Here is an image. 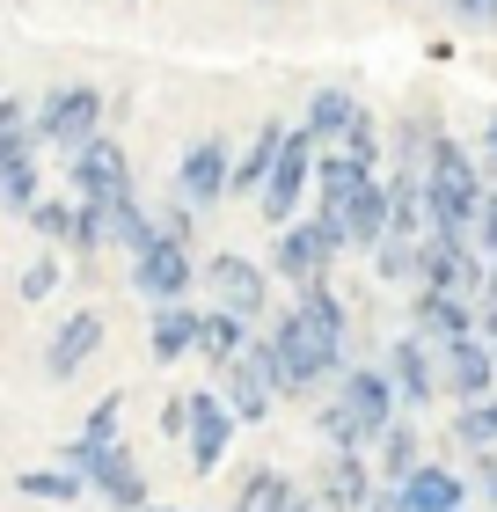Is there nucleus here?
<instances>
[{"mask_svg":"<svg viewBox=\"0 0 497 512\" xmlns=\"http://www.w3.org/2000/svg\"><path fill=\"white\" fill-rule=\"evenodd\" d=\"M249 359L264 366L278 403H322V395L337 388V374L359 359L351 352V308H344L337 278L293 286V300L278 308V322L249 337Z\"/></svg>","mask_w":497,"mask_h":512,"instance_id":"1","label":"nucleus"},{"mask_svg":"<svg viewBox=\"0 0 497 512\" xmlns=\"http://www.w3.org/2000/svg\"><path fill=\"white\" fill-rule=\"evenodd\" d=\"M417 176H424V235H439V242H468V227H476L483 198H490L476 147L439 125V139H432V154H424V169H417Z\"/></svg>","mask_w":497,"mask_h":512,"instance_id":"2","label":"nucleus"},{"mask_svg":"<svg viewBox=\"0 0 497 512\" xmlns=\"http://www.w3.org/2000/svg\"><path fill=\"white\" fill-rule=\"evenodd\" d=\"M337 256H344V220L329 213V205H315L307 220L278 227V242H271V278H278V286H315V278L337 271Z\"/></svg>","mask_w":497,"mask_h":512,"instance_id":"3","label":"nucleus"},{"mask_svg":"<svg viewBox=\"0 0 497 512\" xmlns=\"http://www.w3.org/2000/svg\"><path fill=\"white\" fill-rule=\"evenodd\" d=\"M198 286L212 293V308L242 315L249 330H264L271 308H278V278H271V264H256V256H242V249L205 256V264H198Z\"/></svg>","mask_w":497,"mask_h":512,"instance_id":"4","label":"nucleus"},{"mask_svg":"<svg viewBox=\"0 0 497 512\" xmlns=\"http://www.w3.org/2000/svg\"><path fill=\"white\" fill-rule=\"evenodd\" d=\"M30 132H37V147H59V154L88 147V139L103 132V88H96V81H59V88H44V96L30 103Z\"/></svg>","mask_w":497,"mask_h":512,"instance_id":"5","label":"nucleus"},{"mask_svg":"<svg viewBox=\"0 0 497 512\" xmlns=\"http://www.w3.org/2000/svg\"><path fill=\"white\" fill-rule=\"evenodd\" d=\"M381 374L395 388V403L402 417H424V410H439L446 403V381H439V344H424L417 330H402L388 352H381Z\"/></svg>","mask_w":497,"mask_h":512,"instance_id":"6","label":"nucleus"},{"mask_svg":"<svg viewBox=\"0 0 497 512\" xmlns=\"http://www.w3.org/2000/svg\"><path fill=\"white\" fill-rule=\"evenodd\" d=\"M59 461H66V469H74V476L88 483V498H103L110 512H139V505L154 498V491H147V469L132 461V447H125V439H117V447H96V454H74V447H66Z\"/></svg>","mask_w":497,"mask_h":512,"instance_id":"7","label":"nucleus"},{"mask_svg":"<svg viewBox=\"0 0 497 512\" xmlns=\"http://www.w3.org/2000/svg\"><path fill=\"white\" fill-rule=\"evenodd\" d=\"M300 198H315V139L293 125L286 147H278V161H271V176H264V191H256V213H264L271 227H293Z\"/></svg>","mask_w":497,"mask_h":512,"instance_id":"8","label":"nucleus"},{"mask_svg":"<svg viewBox=\"0 0 497 512\" xmlns=\"http://www.w3.org/2000/svg\"><path fill=\"white\" fill-rule=\"evenodd\" d=\"M66 191H74L81 205H117V198H132L139 183H132V154L117 147L110 132H96L88 147L66 154Z\"/></svg>","mask_w":497,"mask_h":512,"instance_id":"9","label":"nucleus"},{"mask_svg":"<svg viewBox=\"0 0 497 512\" xmlns=\"http://www.w3.org/2000/svg\"><path fill=\"white\" fill-rule=\"evenodd\" d=\"M125 264H132V293L147 300V308L191 300V286H198V256L183 249V242H169V235H154L139 256H125Z\"/></svg>","mask_w":497,"mask_h":512,"instance_id":"10","label":"nucleus"},{"mask_svg":"<svg viewBox=\"0 0 497 512\" xmlns=\"http://www.w3.org/2000/svg\"><path fill=\"white\" fill-rule=\"evenodd\" d=\"M227 183H234V147L220 132H198L191 147H183V161H176V198L212 213V205H227Z\"/></svg>","mask_w":497,"mask_h":512,"instance_id":"11","label":"nucleus"},{"mask_svg":"<svg viewBox=\"0 0 497 512\" xmlns=\"http://www.w3.org/2000/svg\"><path fill=\"white\" fill-rule=\"evenodd\" d=\"M483 278H490V256L476 242H439V235H424V256H417V286H432V293H454V300H476L483 293Z\"/></svg>","mask_w":497,"mask_h":512,"instance_id":"12","label":"nucleus"},{"mask_svg":"<svg viewBox=\"0 0 497 512\" xmlns=\"http://www.w3.org/2000/svg\"><path fill=\"white\" fill-rule=\"evenodd\" d=\"M234 425H242V417L220 403V388H191V432H183V454H191L198 476H220V461L234 447Z\"/></svg>","mask_w":497,"mask_h":512,"instance_id":"13","label":"nucleus"},{"mask_svg":"<svg viewBox=\"0 0 497 512\" xmlns=\"http://www.w3.org/2000/svg\"><path fill=\"white\" fill-rule=\"evenodd\" d=\"M329 395H337V403H344L351 417H359V425H366L373 439H381V432L395 425V417H402L395 388H388V374H381V359H351L344 374H337V388H329Z\"/></svg>","mask_w":497,"mask_h":512,"instance_id":"14","label":"nucleus"},{"mask_svg":"<svg viewBox=\"0 0 497 512\" xmlns=\"http://www.w3.org/2000/svg\"><path fill=\"white\" fill-rule=\"evenodd\" d=\"M373 454H337V447H322V461H315V505L322 512H366V498H373Z\"/></svg>","mask_w":497,"mask_h":512,"instance_id":"15","label":"nucleus"},{"mask_svg":"<svg viewBox=\"0 0 497 512\" xmlns=\"http://www.w3.org/2000/svg\"><path fill=\"white\" fill-rule=\"evenodd\" d=\"M103 337H110V322L96 308H74L52 337H44V381H74L88 359H103Z\"/></svg>","mask_w":497,"mask_h":512,"instance_id":"16","label":"nucleus"},{"mask_svg":"<svg viewBox=\"0 0 497 512\" xmlns=\"http://www.w3.org/2000/svg\"><path fill=\"white\" fill-rule=\"evenodd\" d=\"M439 381H446V403H476V395H490L497 388V344L490 337L439 344Z\"/></svg>","mask_w":497,"mask_h":512,"instance_id":"17","label":"nucleus"},{"mask_svg":"<svg viewBox=\"0 0 497 512\" xmlns=\"http://www.w3.org/2000/svg\"><path fill=\"white\" fill-rule=\"evenodd\" d=\"M402 491V512H468V469H454V461H432L424 454V469L410 483H395Z\"/></svg>","mask_w":497,"mask_h":512,"instance_id":"18","label":"nucleus"},{"mask_svg":"<svg viewBox=\"0 0 497 512\" xmlns=\"http://www.w3.org/2000/svg\"><path fill=\"white\" fill-rule=\"evenodd\" d=\"M410 330L424 344H461V337H476V300H454V293L417 286L410 293Z\"/></svg>","mask_w":497,"mask_h":512,"instance_id":"19","label":"nucleus"},{"mask_svg":"<svg viewBox=\"0 0 497 512\" xmlns=\"http://www.w3.org/2000/svg\"><path fill=\"white\" fill-rule=\"evenodd\" d=\"M212 388H220V403L242 417V425H271V417H278V388L264 381V366H256L249 352L234 366H220V381H212Z\"/></svg>","mask_w":497,"mask_h":512,"instance_id":"20","label":"nucleus"},{"mask_svg":"<svg viewBox=\"0 0 497 512\" xmlns=\"http://www.w3.org/2000/svg\"><path fill=\"white\" fill-rule=\"evenodd\" d=\"M337 220H344V249H381L388 242V176H366L359 191H351L337 205Z\"/></svg>","mask_w":497,"mask_h":512,"instance_id":"21","label":"nucleus"},{"mask_svg":"<svg viewBox=\"0 0 497 512\" xmlns=\"http://www.w3.org/2000/svg\"><path fill=\"white\" fill-rule=\"evenodd\" d=\"M147 352H154V366L198 359V300H169V308H154V322H147Z\"/></svg>","mask_w":497,"mask_h":512,"instance_id":"22","label":"nucleus"},{"mask_svg":"<svg viewBox=\"0 0 497 512\" xmlns=\"http://www.w3.org/2000/svg\"><path fill=\"white\" fill-rule=\"evenodd\" d=\"M359 110H366V103L351 96V88H315V96H307V110H300V132L315 139V147H337Z\"/></svg>","mask_w":497,"mask_h":512,"instance_id":"23","label":"nucleus"},{"mask_svg":"<svg viewBox=\"0 0 497 512\" xmlns=\"http://www.w3.org/2000/svg\"><path fill=\"white\" fill-rule=\"evenodd\" d=\"M249 337H256V330H249L242 315H227V308H198V359L212 366V374L242 359V352H249Z\"/></svg>","mask_w":497,"mask_h":512,"instance_id":"24","label":"nucleus"},{"mask_svg":"<svg viewBox=\"0 0 497 512\" xmlns=\"http://www.w3.org/2000/svg\"><path fill=\"white\" fill-rule=\"evenodd\" d=\"M424 469V432L410 425V417H395V425L373 439V476L381 483H410Z\"/></svg>","mask_w":497,"mask_h":512,"instance_id":"25","label":"nucleus"},{"mask_svg":"<svg viewBox=\"0 0 497 512\" xmlns=\"http://www.w3.org/2000/svg\"><path fill=\"white\" fill-rule=\"evenodd\" d=\"M286 132L293 125H256V139H249V147L242 154H234V183H227V198H256V191H264V176H271V161H278V147H286Z\"/></svg>","mask_w":497,"mask_h":512,"instance_id":"26","label":"nucleus"},{"mask_svg":"<svg viewBox=\"0 0 497 512\" xmlns=\"http://www.w3.org/2000/svg\"><path fill=\"white\" fill-rule=\"evenodd\" d=\"M300 491H307L300 476H286V469H271V461H264V469H249V476H242V491H234L227 512H293Z\"/></svg>","mask_w":497,"mask_h":512,"instance_id":"27","label":"nucleus"},{"mask_svg":"<svg viewBox=\"0 0 497 512\" xmlns=\"http://www.w3.org/2000/svg\"><path fill=\"white\" fill-rule=\"evenodd\" d=\"M366 176H381V169H366V161H351L344 147H315V205H329V213H337V205L359 191Z\"/></svg>","mask_w":497,"mask_h":512,"instance_id":"28","label":"nucleus"},{"mask_svg":"<svg viewBox=\"0 0 497 512\" xmlns=\"http://www.w3.org/2000/svg\"><path fill=\"white\" fill-rule=\"evenodd\" d=\"M446 439H454V454H490V447H497V388L476 395V403H454Z\"/></svg>","mask_w":497,"mask_h":512,"instance_id":"29","label":"nucleus"},{"mask_svg":"<svg viewBox=\"0 0 497 512\" xmlns=\"http://www.w3.org/2000/svg\"><path fill=\"white\" fill-rule=\"evenodd\" d=\"M103 220H110V249H125V256H139V249L161 235V227H154V205L139 198V191L117 198V205H103Z\"/></svg>","mask_w":497,"mask_h":512,"instance_id":"30","label":"nucleus"},{"mask_svg":"<svg viewBox=\"0 0 497 512\" xmlns=\"http://www.w3.org/2000/svg\"><path fill=\"white\" fill-rule=\"evenodd\" d=\"M315 432H322V447H337V454H373V432L337 403V395H322V403H315Z\"/></svg>","mask_w":497,"mask_h":512,"instance_id":"31","label":"nucleus"},{"mask_svg":"<svg viewBox=\"0 0 497 512\" xmlns=\"http://www.w3.org/2000/svg\"><path fill=\"white\" fill-rule=\"evenodd\" d=\"M117 439H125V395L110 388L103 403H96V410L81 417V432L66 439V447H74V454H96V447H117Z\"/></svg>","mask_w":497,"mask_h":512,"instance_id":"32","label":"nucleus"},{"mask_svg":"<svg viewBox=\"0 0 497 512\" xmlns=\"http://www.w3.org/2000/svg\"><path fill=\"white\" fill-rule=\"evenodd\" d=\"M22 220H30V235H37V242L66 249V242H74V191H44Z\"/></svg>","mask_w":497,"mask_h":512,"instance_id":"33","label":"nucleus"},{"mask_svg":"<svg viewBox=\"0 0 497 512\" xmlns=\"http://www.w3.org/2000/svg\"><path fill=\"white\" fill-rule=\"evenodd\" d=\"M15 491H22V498H37V505H74V498H88V483L59 461V469H22V476H15Z\"/></svg>","mask_w":497,"mask_h":512,"instance_id":"34","label":"nucleus"},{"mask_svg":"<svg viewBox=\"0 0 497 512\" xmlns=\"http://www.w3.org/2000/svg\"><path fill=\"white\" fill-rule=\"evenodd\" d=\"M432 139H439L432 110H410V118H395V132H388V147H395V169H424V154H432Z\"/></svg>","mask_w":497,"mask_h":512,"instance_id":"35","label":"nucleus"},{"mask_svg":"<svg viewBox=\"0 0 497 512\" xmlns=\"http://www.w3.org/2000/svg\"><path fill=\"white\" fill-rule=\"evenodd\" d=\"M417 256H424V242H402V235H388L381 249H373V278H381V286L417 293Z\"/></svg>","mask_w":497,"mask_h":512,"instance_id":"36","label":"nucleus"},{"mask_svg":"<svg viewBox=\"0 0 497 512\" xmlns=\"http://www.w3.org/2000/svg\"><path fill=\"white\" fill-rule=\"evenodd\" d=\"M44 198V169H37V154H22L0 169V213H30V205Z\"/></svg>","mask_w":497,"mask_h":512,"instance_id":"37","label":"nucleus"},{"mask_svg":"<svg viewBox=\"0 0 497 512\" xmlns=\"http://www.w3.org/2000/svg\"><path fill=\"white\" fill-rule=\"evenodd\" d=\"M22 154H37V132H30V103L22 96H0V169Z\"/></svg>","mask_w":497,"mask_h":512,"instance_id":"38","label":"nucleus"},{"mask_svg":"<svg viewBox=\"0 0 497 512\" xmlns=\"http://www.w3.org/2000/svg\"><path fill=\"white\" fill-rule=\"evenodd\" d=\"M337 147H344L351 161H366V169H381V154H388V125L373 118V110H359V118H351V132L337 139Z\"/></svg>","mask_w":497,"mask_h":512,"instance_id":"39","label":"nucleus"},{"mask_svg":"<svg viewBox=\"0 0 497 512\" xmlns=\"http://www.w3.org/2000/svg\"><path fill=\"white\" fill-rule=\"evenodd\" d=\"M59 278H66L59 249H44V256H30V264L15 271V300H52V293H59Z\"/></svg>","mask_w":497,"mask_h":512,"instance_id":"40","label":"nucleus"},{"mask_svg":"<svg viewBox=\"0 0 497 512\" xmlns=\"http://www.w3.org/2000/svg\"><path fill=\"white\" fill-rule=\"evenodd\" d=\"M74 256H103L110 249V220H103V205H81L74 198V242H66Z\"/></svg>","mask_w":497,"mask_h":512,"instance_id":"41","label":"nucleus"},{"mask_svg":"<svg viewBox=\"0 0 497 512\" xmlns=\"http://www.w3.org/2000/svg\"><path fill=\"white\" fill-rule=\"evenodd\" d=\"M154 227H161L169 242H183V249H191V242H198V205H183V198L169 191V198L154 205Z\"/></svg>","mask_w":497,"mask_h":512,"instance_id":"42","label":"nucleus"},{"mask_svg":"<svg viewBox=\"0 0 497 512\" xmlns=\"http://www.w3.org/2000/svg\"><path fill=\"white\" fill-rule=\"evenodd\" d=\"M468 491L483 498V512H497V447L490 454H468Z\"/></svg>","mask_w":497,"mask_h":512,"instance_id":"43","label":"nucleus"},{"mask_svg":"<svg viewBox=\"0 0 497 512\" xmlns=\"http://www.w3.org/2000/svg\"><path fill=\"white\" fill-rule=\"evenodd\" d=\"M461 30H497V0H439Z\"/></svg>","mask_w":497,"mask_h":512,"instance_id":"44","label":"nucleus"},{"mask_svg":"<svg viewBox=\"0 0 497 512\" xmlns=\"http://www.w3.org/2000/svg\"><path fill=\"white\" fill-rule=\"evenodd\" d=\"M468 242H476V249L490 256V264H497V191L483 198V213H476V227H468Z\"/></svg>","mask_w":497,"mask_h":512,"instance_id":"45","label":"nucleus"},{"mask_svg":"<svg viewBox=\"0 0 497 512\" xmlns=\"http://www.w3.org/2000/svg\"><path fill=\"white\" fill-rule=\"evenodd\" d=\"M476 337H490V344H497V264H490L483 293H476Z\"/></svg>","mask_w":497,"mask_h":512,"instance_id":"46","label":"nucleus"},{"mask_svg":"<svg viewBox=\"0 0 497 512\" xmlns=\"http://www.w3.org/2000/svg\"><path fill=\"white\" fill-rule=\"evenodd\" d=\"M191 432V395H169V403H161V439H183Z\"/></svg>","mask_w":497,"mask_h":512,"instance_id":"47","label":"nucleus"},{"mask_svg":"<svg viewBox=\"0 0 497 512\" xmlns=\"http://www.w3.org/2000/svg\"><path fill=\"white\" fill-rule=\"evenodd\" d=\"M476 161H483V183H497V110H490V125H483V147H476Z\"/></svg>","mask_w":497,"mask_h":512,"instance_id":"48","label":"nucleus"},{"mask_svg":"<svg viewBox=\"0 0 497 512\" xmlns=\"http://www.w3.org/2000/svg\"><path fill=\"white\" fill-rule=\"evenodd\" d=\"M366 512H402V491H395V483H373V498H366Z\"/></svg>","mask_w":497,"mask_h":512,"instance_id":"49","label":"nucleus"},{"mask_svg":"<svg viewBox=\"0 0 497 512\" xmlns=\"http://www.w3.org/2000/svg\"><path fill=\"white\" fill-rule=\"evenodd\" d=\"M293 512H322V505H315V491H300V498H293Z\"/></svg>","mask_w":497,"mask_h":512,"instance_id":"50","label":"nucleus"},{"mask_svg":"<svg viewBox=\"0 0 497 512\" xmlns=\"http://www.w3.org/2000/svg\"><path fill=\"white\" fill-rule=\"evenodd\" d=\"M139 512H198V505H154V498H147V505H139Z\"/></svg>","mask_w":497,"mask_h":512,"instance_id":"51","label":"nucleus"},{"mask_svg":"<svg viewBox=\"0 0 497 512\" xmlns=\"http://www.w3.org/2000/svg\"><path fill=\"white\" fill-rule=\"evenodd\" d=\"M490 191H497V183H490Z\"/></svg>","mask_w":497,"mask_h":512,"instance_id":"52","label":"nucleus"}]
</instances>
